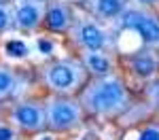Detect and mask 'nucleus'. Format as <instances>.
<instances>
[{"instance_id":"f257e3e1","label":"nucleus","mask_w":159,"mask_h":140,"mask_svg":"<svg viewBox=\"0 0 159 140\" xmlns=\"http://www.w3.org/2000/svg\"><path fill=\"white\" fill-rule=\"evenodd\" d=\"M87 115L98 119H117L132 106V91L119 72L100 79H89L79 93Z\"/></svg>"},{"instance_id":"f03ea898","label":"nucleus","mask_w":159,"mask_h":140,"mask_svg":"<svg viewBox=\"0 0 159 140\" xmlns=\"http://www.w3.org/2000/svg\"><path fill=\"white\" fill-rule=\"evenodd\" d=\"M38 79L51 96H79L87 85L89 75L79 57H57L43 64Z\"/></svg>"},{"instance_id":"7ed1b4c3","label":"nucleus","mask_w":159,"mask_h":140,"mask_svg":"<svg viewBox=\"0 0 159 140\" xmlns=\"http://www.w3.org/2000/svg\"><path fill=\"white\" fill-rule=\"evenodd\" d=\"M68 38L79 51H115V34L110 25L102 24L87 11L74 13Z\"/></svg>"},{"instance_id":"20e7f679","label":"nucleus","mask_w":159,"mask_h":140,"mask_svg":"<svg viewBox=\"0 0 159 140\" xmlns=\"http://www.w3.org/2000/svg\"><path fill=\"white\" fill-rule=\"evenodd\" d=\"M47 113V132L51 134H68L83 125L85 108L79 96H49L45 100Z\"/></svg>"},{"instance_id":"39448f33","label":"nucleus","mask_w":159,"mask_h":140,"mask_svg":"<svg viewBox=\"0 0 159 140\" xmlns=\"http://www.w3.org/2000/svg\"><path fill=\"white\" fill-rule=\"evenodd\" d=\"M112 25L119 32L136 34V38L140 40V47L159 51V13H155L153 9L129 4Z\"/></svg>"},{"instance_id":"423d86ee","label":"nucleus","mask_w":159,"mask_h":140,"mask_svg":"<svg viewBox=\"0 0 159 140\" xmlns=\"http://www.w3.org/2000/svg\"><path fill=\"white\" fill-rule=\"evenodd\" d=\"M7 121L19 134H40L47 129V113L45 100H19L11 104Z\"/></svg>"},{"instance_id":"0eeeda50","label":"nucleus","mask_w":159,"mask_h":140,"mask_svg":"<svg viewBox=\"0 0 159 140\" xmlns=\"http://www.w3.org/2000/svg\"><path fill=\"white\" fill-rule=\"evenodd\" d=\"M13 24L21 34H34L45 24L47 0H13Z\"/></svg>"},{"instance_id":"6e6552de","label":"nucleus","mask_w":159,"mask_h":140,"mask_svg":"<svg viewBox=\"0 0 159 140\" xmlns=\"http://www.w3.org/2000/svg\"><path fill=\"white\" fill-rule=\"evenodd\" d=\"M125 68L127 72L140 83H148L159 76V51L140 47V49L125 53Z\"/></svg>"},{"instance_id":"1a4fd4ad","label":"nucleus","mask_w":159,"mask_h":140,"mask_svg":"<svg viewBox=\"0 0 159 140\" xmlns=\"http://www.w3.org/2000/svg\"><path fill=\"white\" fill-rule=\"evenodd\" d=\"M74 9L68 0H47V13H45V24L43 28L49 34H66L70 32L74 24Z\"/></svg>"},{"instance_id":"9d476101","label":"nucleus","mask_w":159,"mask_h":140,"mask_svg":"<svg viewBox=\"0 0 159 140\" xmlns=\"http://www.w3.org/2000/svg\"><path fill=\"white\" fill-rule=\"evenodd\" d=\"M79 60L85 66L89 79H100L117 72L115 51H79Z\"/></svg>"},{"instance_id":"9b49d317","label":"nucleus","mask_w":159,"mask_h":140,"mask_svg":"<svg viewBox=\"0 0 159 140\" xmlns=\"http://www.w3.org/2000/svg\"><path fill=\"white\" fill-rule=\"evenodd\" d=\"M129 4H132V0H89L83 7V11L93 15L102 24L112 25Z\"/></svg>"},{"instance_id":"f8f14e48","label":"nucleus","mask_w":159,"mask_h":140,"mask_svg":"<svg viewBox=\"0 0 159 140\" xmlns=\"http://www.w3.org/2000/svg\"><path fill=\"white\" fill-rule=\"evenodd\" d=\"M24 87L21 75L11 66H0V102L15 98Z\"/></svg>"},{"instance_id":"ddd939ff","label":"nucleus","mask_w":159,"mask_h":140,"mask_svg":"<svg viewBox=\"0 0 159 140\" xmlns=\"http://www.w3.org/2000/svg\"><path fill=\"white\" fill-rule=\"evenodd\" d=\"M32 53H34V49L24 38H9L4 43V55H9L13 60H28Z\"/></svg>"},{"instance_id":"4468645a","label":"nucleus","mask_w":159,"mask_h":140,"mask_svg":"<svg viewBox=\"0 0 159 140\" xmlns=\"http://www.w3.org/2000/svg\"><path fill=\"white\" fill-rule=\"evenodd\" d=\"M15 30L13 24V7L11 2H0V36Z\"/></svg>"},{"instance_id":"2eb2a0df","label":"nucleus","mask_w":159,"mask_h":140,"mask_svg":"<svg viewBox=\"0 0 159 140\" xmlns=\"http://www.w3.org/2000/svg\"><path fill=\"white\" fill-rule=\"evenodd\" d=\"M136 140H159V121L147 123V125L138 132Z\"/></svg>"},{"instance_id":"dca6fc26","label":"nucleus","mask_w":159,"mask_h":140,"mask_svg":"<svg viewBox=\"0 0 159 140\" xmlns=\"http://www.w3.org/2000/svg\"><path fill=\"white\" fill-rule=\"evenodd\" d=\"M0 140H19V132L9 121H0Z\"/></svg>"},{"instance_id":"f3484780","label":"nucleus","mask_w":159,"mask_h":140,"mask_svg":"<svg viewBox=\"0 0 159 140\" xmlns=\"http://www.w3.org/2000/svg\"><path fill=\"white\" fill-rule=\"evenodd\" d=\"M159 0H132V4H138V7H147V9H151L153 4H157Z\"/></svg>"},{"instance_id":"a211bd4d","label":"nucleus","mask_w":159,"mask_h":140,"mask_svg":"<svg viewBox=\"0 0 159 140\" xmlns=\"http://www.w3.org/2000/svg\"><path fill=\"white\" fill-rule=\"evenodd\" d=\"M68 2H70L72 7H85V4L89 2V0H68Z\"/></svg>"},{"instance_id":"6ab92c4d","label":"nucleus","mask_w":159,"mask_h":140,"mask_svg":"<svg viewBox=\"0 0 159 140\" xmlns=\"http://www.w3.org/2000/svg\"><path fill=\"white\" fill-rule=\"evenodd\" d=\"M0 2H9V0H0Z\"/></svg>"}]
</instances>
